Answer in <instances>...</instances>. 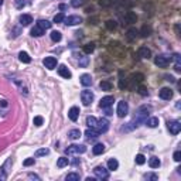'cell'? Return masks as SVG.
Masks as SVG:
<instances>
[{
    "mask_svg": "<svg viewBox=\"0 0 181 181\" xmlns=\"http://www.w3.org/2000/svg\"><path fill=\"white\" fill-rule=\"evenodd\" d=\"M64 21L67 26H77V24L82 23V19L79 16H68V17H65Z\"/></svg>",
    "mask_w": 181,
    "mask_h": 181,
    "instance_id": "cell-11",
    "label": "cell"
},
{
    "mask_svg": "<svg viewBox=\"0 0 181 181\" xmlns=\"http://www.w3.org/2000/svg\"><path fill=\"white\" fill-rule=\"evenodd\" d=\"M33 23V17L30 16V14H23V16H20V24L21 26H30V24Z\"/></svg>",
    "mask_w": 181,
    "mask_h": 181,
    "instance_id": "cell-17",
    "label": "cell"
},
{
    "mask_svg": "<svg viewBox=\"0 0 181 181\" xmlns=\"http://www.w3.org/2000/svg\"><path fill=\"white\" fill-rule=\"evenodd\" d=\"M143 79H144L143 74H133L132 75V82H137V84H140V82H143Z\"/></svg>",
    "mask_w": 181,
    "mask_h": 181,
    "instance_id": "cell-34",
    "label": "cell"
},
{
    "mask_svg": "<svg viewBox=\"0 0 181 181\" xmlns=\"http://www.w3.org/2000/svg\"><path fill=\"white\" fill-rule=\"evenodd\" d=\"M144 163H146V157H144L143 154H137V156H136V164L141 166V164H144Z\"/></svg>",
    "mask_w": 181,
    "mask_h": 181,
    "instance_id": "cell-41",
    "label": "cell"
},
{
    "mask_svg": "<svg viewBox=\"0 0 181 181\" xmlns=\"http://www.w3.org/2000/svg\"><path fill=\"white\" fill-rule=\"evenodd\" d=\"M79 81H81V84H82V86H90V85H92V77H90L89 74L81 75Z\"/></svg>",
    "mask_w": 181,
    "mask_h": 181,
    "instance_id": "cell-15",
    "label": "cell"
},
{
    "mask_svg": "<svg viewBox=\"0 0 181 181\" xmlns=\"http://www.w3.org/2000/svg\"><path fill=\"white\" fill-rule=\"evenodd\" d=\"M102 90H112V84L111 82H107V81H102L101 84H99Z\"/></svg>",
    "mask_w": 181,
    "mask_h": 181,
    "instance_id": "cell-35",
    "label": "cell"
},
{
    "mask_svg": "<svg viewBox=\"0 0 181 181\" xmlns=\"http://www.w3.org/2000/svg\"><path fill=\"white\" fill-rule=\"evenodd\" d=\"M117 167H119V161H117L116 158H109V161H107V168L115 171V170H117Z\"/></svg>",
    "mask_w": 181,
    "mask_h": 181,
    "instance_id": "cell-24",
    "label": "cell"
},
{
    "mask_svg": "<svg viewBox=\"0 0 181 181\" xmlns=\"http://www.w3.org/2000/svg\"><path fill=\"white\" fill-rule=\"evenodd\" d=\"M2 4H3V0H0V6H2Z\"/></svg>",
    "mask_w": 181,
    "mask_h": 181,
    "instance_id": "cell-56",
    "label": "cell"
},
{
    "mask_svg": "<svg viewBox=\"0 0 181 181\" xmlns=\"http://www.w3.org/2000/svg\"><path fill=\"white\" fill-rule=\"evenodd\" d=\"M44 31L45 30H43L40 26H34L33 28H31V36H33V37H41L44 34Z\"/></svg>",
    "mask_w": 181,
    "mask_h": 181,
    "instance_id": "cell-20",
    "label": "cell"
},
{
    "mask_svg": "<svg viewBox=\"0 0 181 181\" xmlns=\"http://www.w3.org/2000/svg\"><path fill=\"white\" fill-rule=\"evenodd\" d=\"M67 9V6L65 4H60V10H65Z\"/></svg>",
    "mask_w": 181,
    "mask_h": 181,
    "instance_id": "cell-54",
    "label": "cell"
},
{
    "mask_svg": "<svg viewBox=\"0 0 181 181\" xmlns=\"http://www.w3.org/2000/svg\"><path fill=\"white\" fill-rule=\"evenodd\" d=\"M105 111H106V113H105L106 116H111V115H113V112L111 111V106H109V107H105Z\"/></svg>",
    "mask_w": 181,
    "mask_h": 181,
    "instance_id": "cell-51",
    "label": "cell"
},
{
    "mask_svg": "<svg viewBox=\"0 0 181 181\" xmlns=\"http://www.w3.org/2000/svg\"><path fill=\"white\" fill-rule=\"evenodd\" d=\"M94 174H95V177L99 178V180H107V178H109V171L105 167H102V166H98V167L94 168Z\"/></svg>",
    "mask_w": 181,
    "mask_h": 181,
    "instance_id": "cell-5",
    "label": "cell"
},
{
    "mask_svg": "<svg viewBox=\"0 0 181 181\" xmlns=\"http://www.w3.org/2000/svg\"><path fill=\"white\" fill-rule=\"evenodd\" d=\"M24 4H26V3H24L23 0H16V7H17V9H23Z\"/></svg>",
    "mask_w": 181,
    "mask_h": 181,
    "instance_id": "cell-47",
    "label": "cell"
},
{
    "mask_svg": "<svg viewBox=\"0 0 181 181\" xmlns=\"http://www.w3.org/2000/svg\"><path fill=\"white\" fill-rule=\"evenodd\" d=\"M144 178H146V180H150V181H157L158 180V175L150 173V174H146V175H144Z\"/></svg>",
    "mask_w": 181,
    "mask_h": 181,
    "instance_id": "cell-42",
    "label": "cell"
},
{
    "mask_svg": "<svg viewBox=\"0 0 181 181\" xmlns=\"http://www.w3.org/2000/svg\"><path fill=\"white\" fill-rule=\"evenodd\" d=\"M68 117H69L72 122H77L78 117H79V107H77V106L71 107L69 112H68Z\"/></svg>",
    "mask_w": 181,
    "mask_h": 181,
    "instance_id": "cell-13",
    "label": "cell"
},
{
    "mask_svg": "<svg viewBox=\"0 0 181 181\" xmlns=\"http://www.w3.org/2000/svg\"><path fill=\"white\" fill-rule=\"evenodd\" d=\"M139 57L140 58H144V60H146V58H150L151 57V51L149 50L147 47H140L139 48Z\"/></svg>",
    "mask_w": 181,
    "mask_h": 181,
    "instance_id": "cell-16",
    "label": "cell"
},
{
    "mask_svg": "<svg viewBox=\"0 0 181 181\" xmlns=\"http://www.w3.org/2000/svg\"><path fill=\"white\" fill-rule=\"evenodd\" d=\"M140 34H141V37H149L151 34V27L150 26H143L141 27V30H140Z\"/></svg>",
    "mask_w": 181,
    "mask_h": 181,
    "instance_id": "cell-30",
    "label": "cell"
},
{
    "mask_svg": "<svg viewBox=\"0 0 181 181\" xmlns=\"http://www.w3.org/2000/svg\"><path fill=\"white\" fill-rule=\"evenodd\" d=\"M58 74H60L62 78H65V79H69V78L72 77L71 71L68 69L65 65H60V67H58Z\"/></svg>",
    "mask_w": 181,
    "mask_h": 181,
    "instance_id": "cell-14",
    "label": "cell"
},
{
    "mask_svg": "<svg viewBox=\"0 0 181 181\" xmlns=\"http://www.w3.org/2000/svg\"><path fill=\"white\" fill-rule=\"evenodd\" d=\"M68 137L72 139V140H78L81 137V130L79 129H72V130L68 132Z\"/></svg>",
    "mask_w": 181,
    "mask_h": 181,
    "instance_id": "cell-23",
    "label": "cell"
},
{
    "mask_svg": "<svg viewBox=\"0 0 181 181\" xmlns=\"http://www.w3.org/2000/svg\"><path fill=\"white\" fill-rule=\"evenodd\" d=\"M84 3H85V0H71V4H72L74 7H79Z\"/></svg>",
    "mask_w": 181,
    "mask_h": 181,
    "instance_id": "cell-43",
    "label": "cell"
},
{
    "mask_svg": "<svg viewBox=\"0 0 181 181\" xmlns=\"http://www.w3.org/2000/svg\"><path fill=\"white\" fill-rule=\"evenodd\" d=\"M137 92H139V94H140V95H143V96H147V95H149V90H147V88H144V86H139Z\"/></svg>",
    "mask_w": 181,
    "mask_h": 181,
    "instance_id": "cell-44",
    "label": "cell"
},
{
    "mask_svg": "<svg viewBox=\"0 0 181 181\" xmlns=\"http://www.w3.org/2000/svg\"><path fill=\"white\" fill-rule=\"evenodd\" d=\"M126 20H128L129 23H136V21H137V16H136V13H133V11H128V13H126Z\"/></svg>",
    "mask_w": 181,
    "mask_h": 181,
    "instance_id": "cell-29",
    "label": "cell"
},
{
    "mask_svg": "<svg viewBox=\"0 0 181 181\" xmlns=\"http://www.w3.org/2000/svg\"><path fill=\"white\" fill-rule=\"evenodd\" d=\"M65 20V16L64 13H58L54 16V23H62V21Z\"/></svg>",
    "mask_w": 181,
    "mask_h": 181,
    "instance_id": "cell-38",
    "label": "cell"
},
{
    "mask_svg": "<svg viewBox=\"0 0 181 181\" xmlns=\"http://www.w3.org/2000/svg\"><path fill=\"white\" fill-rule=\"evenodd\" d=\"M48 153H50V150H48V149H38V150L36 151V157H41V156H47Z\"/></svg>",
    "mask_w": 181,
    "mask_h": 181,
    "instance_id": "cell-39",
    "label": "cell"
},
{
    "mask_svg": "<svg viewBox=\"0 0 181 181\" xmlns=\"http://www.w3.org/2000/svg\"><path fill=\"white\" fill-rule=\"evenodd\" d=\"M65 180L67 181H79V174H78V173H69Z\"/></svg>",
    "mask_w": 181,
    "mask_h": 181,
    "instance_id": "cell-36",
    "label": "cell"
},
{
    "mask_svg": "<svg viewBox=\"0 0 181 181\" xmlns=\"http://www.w3.org/2000/svg\"><path fill=\"white\" fill-rule=\"evenodd\" d=\"M0 105H2V106H7V101H2Z\"/></svg>",
    "mask_w": 181,
    "mask_h": 181,
    "instance_id": "cell-55",
    "label": "cell"
},
{
    "mask_svg": "<svg viewBox=\"0 0 181 181\" xmlns=\"http://www.w3.org/2000/svg\"><path fill=\"white\" fill-rule=\"evenodd\" d=\"M95 130H96L99 134H101V133H106V132L109 130V122H107V119H105V117L98 119V123H96Z\"/></svg>",
    "mask_w": 181,
    "mask_h": 181,
    "instance_id": "cell-4",
    "label": "cell"
},
{
    "mask_svg": "<svg viewBox=\"0 0 181 181\" xmlns=\"http://www.w3.org/2000/svg\"><path fill=\"white\" fill-rule=\"evenodd\" d=\"M85 136H86V137L90 140V139H96L98 136H99V133H98L95 129H90V128H89L86 132H85Z\"/></svg>",
    "mask_w": 181,
    "mask_h": 181,
    "instance_id": "cell-26",
    "label": "cell"
},
{
    "mask_svg": "<svg viewBox=\"0 0 181 181\" xmlns=\"http://www.w3.org/2000/svg\"><path fill=\"white\" fill-rule=\"evenodd\" d=\"M88 64H89V58L84 57V55H81V57H79V67L85 68V67H88Z\"/></svg>",
    "mask_w": 181,
    "mask_h": 181,
    "instance_id": "cell-37",
    "label": "cell"
},
{
    "mask_svg": "<svg viewBox=\"0 0 181 181\" xmlns=\"http://www.w3.org/2000/svg\"><path fill=\"white\" fill-rule=\"evenodd\" d=\"M95 50V44L94 43H88L84 45V53L85 54H92Z\"/></svg>",
    "mask_w": 181,
    "mask_h": 181,
    "instance_id": "cell-32",
    "label": "cell"
},
{
    "mask_svg": "<svg viewBox=\"0 0 181 181\" xmlns=\"http://www.w3.org/2000/svg\"><path fill=\"white\" fill-rule=\"evenodd\" d=\"M36 161H34V158H27V160H24V163L23 164L26 166V167H28V166H33Z\"/></svg>",
    "mask_w": 181,
    "mask_h": 181,
    "instance_id": "cell-46",
    "label": "cell"
},
{
    "mask_svg": "<svg viewBox=\"0 0 181 181\" xmlns=\"http://www.w3.org/2000/svg\"><path fill=\"white\" fill-rule=\"evenodd\" d=\"M89 23L96 24V23H98V17H92V19H89Z\"/></svg>",
    "mask_w": 181,
    "mask_h": 181,
    "instance_id": "cell-52",
    "label": "cell"
},
{
    "mask_svg": "<svg viewBox=\"0 0 181 181\" xmlns=\"http://www.w3.org/2000/svg\"><path fill=\"white\" fill-rule=\"evenodd\" d=\"M37 26H40L43 30H48V28H51L53 23H50L48 20H38L37 21Z\"/></svg>",
    "mask_w": 181,
    "mask_h": 181,
    "instance_id": "cell-27",
    "label": "cell"
},
{
    "mask_svg": "<svg viewBox=\"0 0 181 181\" xmlns=\"http://www.w3.org/2000/svg\"><path fill=\"white\" fill-rule=\"evenodd\" d=\"M61 38H62V36H61L60 31H51V40L54 43H60Z\"/></svg>",
    "mask_w": 181,
    "mask_h": 181,
    "instance_id": "cell-31",
    "label": "cell"
},
{
    "mask_svg": "<svg viewBox=\"0 0 181 181\" xmlns=\"http://www.w3.org/2000/svg\"><path fill=\"white\" fill-rule=\"evenodd\" d=\"M116 113L119 117H124L126 115L129 113V105L126 101H120L117 103V109H116Z\"/></svg>",
    "mask_w": 181,
    "mask_h": 181,
    "instance_id": "cell-6",
    "label": "cell"
},
{
    "mask_svg": "<svg viewBox=\"0 0 181 181\" xmlns=\"http://www.w3.org/2000/svg\"><path fill=\"white\" fill-rule=\"evenodd\" d=\"M144 123L147 124L149 128H153V129H154V128H157V126H158V123H160V122H158V117H147Z\"/></svg>",
    "mask_w": 181,
    "mask_h": 181,
    "instance_id": "cell-18",
    "label": "cell"
},
{
    "mask_svg": "<svg viewBox=\"0 0 181 181\" xmlns=\"http://www.w3.org/2000/svg\"><path fill=\"white\" fill-rule=\"evenodd\" d=\"M33 122H34V124H36V126H41V124H43V117H41V116H36Z\"/></svg>",
    "mask_w": 181,
    "mask_h": 181,
    "instance_id": "cell-45",
    "label": "cell"
},
{
    "mask_svg": "<svg viewBox=\"0 0 181 181\" xmlns=\"http://www.w3.org/2000/svg\"><path fill=\"white\" fill-rule=\"evenodd\" d=\"M173 157H174V160H175V161H180V160H181V151H175Z\"/></svg>",
    "mask_w": 181,
    "mask_h": 181,
    "instance_id": "cell-49",
    "label": "cell"
},
{
    "mask_svg": "<svg viewBox=\"0 0 181 181\" xmlns=\"http://www.w3.org/2000/svg\"><path fill=\"white\" fill-rule=\"evenodd\" d=\"M68 163H69V158H67V157H60L57 160V167L58 168H62V167H65V166H68Z\"/></svg>",
    "mask_w": 181,
    "mask_h": 181,
    "instance_id": "cell-28",
    "label": "cell"
},
{
    "mask_svg": "<svg viewBox=\"0 0 181 181\" xmlns=\"http://www.w3.org/2000/svg\"><path fill=\"white\" fill-rule=\"evenodd\" d=\"M150 113H151V106H149V105H143V106H140L137 109V113H136V116H134L133 122L129 123L130 126H129V128H122V132H129V130H133V129L139 128L141 123L146 122V119L149 117V115Z\"/></svg>",
    "mask_w": 181,
    "mask_h": 181,
    "instance_id": "cell-1",
    "label": "cell"
},
{
    "mask_svg": "<svg viewBox=\"0 0 181 181\" xmlns=\"http://www.w3.org/2000/svg\"><path fill=\"white\" fill-rule=\"evenodd\" d=\"M113 102H115V98L109 95V96L102 98V99H101V102H99V106H101L102 109H105V107L112 106V105H113Z\"/></svg>",
    "mask_w": 181,
    "mask_h": 181,
    "instance_id": "cell-12",
    "label": "cell"
},
{
    "mask_svg": "<svg viewBox=\"0 0 181 181\" xmlns=\"http://www.w3.org/2000/svg\"><path fill=\"white\" fill-rule=\"evenodd\" d=\"M137 34H139V31L136 30V28H129L128 30V38L129 40H134V38L137 37Z\"/></svg>",
    "mask_w": 181,
    "mask_h": 181,
    "instance_id": "cell-33",
    "label": "cell"
},
{
    "mask_svg": "<svg viewBox=\"0 0 181 181\" xmlns=\"http://www.w3.org/2000/svg\"><path fill=\"white\" fill-rule=\"evenodd\" d=\"M96 123H98V119L94 116H88L86 117V124H88V128L90 129H95L96 128Z\"/></svg>",
    "mask_w": 181,
    "mask_h": 181,
    "instance_id": "cell-25",
    "label": "cell"
},
{
    "mask_svg": "<svg viewBox=\"0 0 181 181\" xmlns=\"http://www.w3.org/2000/svg\"><path fill=\"white\" fill-rule=\"evenodd\" d=\"M92 151H94L95 156H99V154H102V153L105 151V146L102 143H98V144H95L94 147H92Z\"/></svg>",
    "mask_w": 181,
    "mask_h": 181,
    "instance_id": "cell-22",
    "label": "cell"
},
{
    "mask_svg": "<svg viewBox=\"0 0 181 181\" xmlns=\"http://www.w3.org/2000/svg\"><path fill=\"white\" fill-rule=\"evenodd\" d=\"M81 101L85 106H89L92 102H94V94H92V90H88V89H84L81 92Z\"/></svg>",
    "mask_w": 181,
    "mask_h": 181,
    "instance_id": "cell-3",
    "label": "cell"
},
{
    "mask_svg": "<svg viewBox=\"0 0 181 181\" xmlns=\"http://www.w3.org/2000/svg\"><path fill=\"white\" fill-rule=\"evenodd\" d=\"M105 26H106L107 30H115V28H116V21H113V20H107L106 23H105Z\"/></svg>",
    "mask_w": 181,
    "mask_h": 181,
    "instance_id": "cell-40",
    "label": "cell"
},
{
    "mask_svg": "<svg viewBox=\"0 0 181 181\" xmlns=\"http://www.w3.org/2000/svg\"><path fill=\"white\" fill-rule=\"evenodd\" d=\"M158 96L161 99H164V101H170L171 98H173V90L170 88H161L160 92H158Z\"/></svg>",
    "mask_w": 181,
    "mask_h": 181,
    "instance_id": "cell-10",
    "label": "cell"
},
{
    "mask_svg": "<svg viewBox=\"0 0 181 181\" xmlns=\"http://www.w3.org/2000/svg\"><path fill=\"white\" fill-rule=\"evenodd\" d=\"M167 128L171 134H178L181 130V123L178 120H171L167 123Z\"/></svg>",
    "mask_w": 181,
    "mask_h": 181,
    "instance_id": "cell-8",
    "label": "cell"
},
{
    "mask_svg": "<svg viewBox=\"0 0 181 181\" xmlns=\"http://www.w3.org/2000/svg\"><path fill=\"white\" fill-rule=\"evenodd\" d=\"M85 151H86V147H85L84 144H71L65 149V153L68 156H78V154H84Z\"/></svg>",
    "mask_w": 181,
    "mask_h": 181,
    "instance_id": "cell-2",
    "label": "cell"
},
{
    "mask_svg": "<svg viewBox=\"0 0 181 181\" xmlns=\"http://www.w3.org/2000/svg\"><path fill=\"white\" fill-rule=\"evenodd\" d=\"M170 61H171V57H168V55H157L154 60V64L160 68H166L170 64Z\"/></svg>",
    "mask_w": 181,
    "mask_h": 181,
    "instance_id": "cell-7",
    "label": "cell"
},
{
    "mask_svg": "<svg viewBox=\"0 0 181 181\" xmlns=\"http://www.w3.org/2000/svg\"><path fill=\"white\" fill-rule=\"evenodd\" d=\"M43 64H44V67L47 68V69H54V68L57 67V58H54V57H45L43 60Z\"/></svg>",
    "mask_w": 181,
    "mask_h": 181,
    "instance_id": "cell-9",
    "label": "cell"
},
{
    "mask_svg": "<svg viewBox=\"0 0 181 181\" xmlns=\"http://www.w3.org/2000/svg\"><path fill=\"white\" fill-rule=\"evenodd\" d=\"M149 166H150L151 168H158L161 166V161L158 157H150L149 158Z\"/></svg>",
    "mask_w": 181,
    "mask_h": 181,
    "instance_id": "cell-21",
    "label": "cell"
},
{
    "mask_svg": "<svg viewBox=\"0 0 181 181\" xmlns=\"http://www.w3.org/2000/svg\"><path fill=\"white\" fill-rule=\"evenodd\" d=\"M175 71H177V72H180V71H181V65L180 64H175Z\"/></svg>",
    "mask_w": 181,
    "mask_h": 181,
    "instance_id": "cell-53",
    "label": "cell"
},
{
    "mask_svg": "<svg viewBox=\"0 0 181 181\" xmlns=\"http://www.w3.org/2000/svg\"><path fill=\"white\" fill-rule=\"evenodd\" d=\"M111 0H101V6H103V7H107V6H111Z\"/></svg>",
    "mask_w": 181,
    "mask_h": 181,
    "instance_id": "cell-48",
    "label": "cell"
},
{
    "mask_svg": "<svg viewBox=\"0 0 181 181\" xmlns=\"http://www.w3.org/2000/svg\"><path fill=\"white\" fill-rule=\"evenodd\" d=\"M28 178H31V180H37V181H40V177H38L37 174H33V173H30V174H28Z\"/></svg>",
    "mask_w": 181,
    "mask_h": 181,
    "instance_id": "cell-50",
    "label": "cell"
},
{
    "mask_svg": "<svg viewBox=\"0 0 181 181\" xmlns=\"http://www.w3.org/2000/svg\"><path fill=\"white\" fill-rule=\"evenodd\" d=\"M19 60H20L21 62H24V64H30L31 62V57L26 53V51H21V53L19 54Z\"/></svg>",
    "mask_w": 181,
    "mask_h": 181,
    "instance_id": "cell-19",
    "label": "cell"
}]
</instances>
